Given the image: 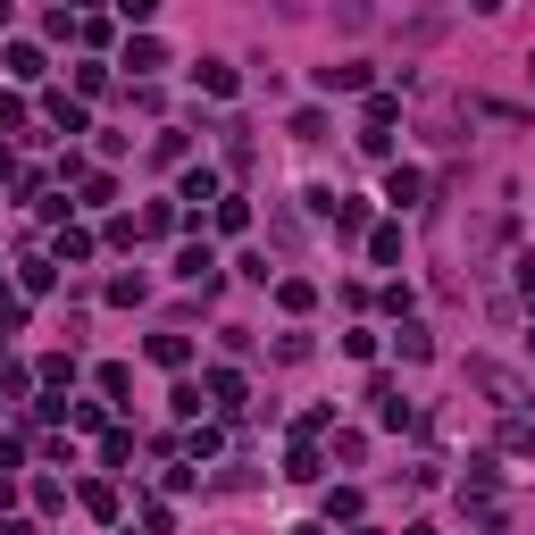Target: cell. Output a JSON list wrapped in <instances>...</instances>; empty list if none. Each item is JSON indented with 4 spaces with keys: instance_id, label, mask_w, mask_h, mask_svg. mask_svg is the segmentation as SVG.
I'll use <instances>...</instances> for the list:
<instances>
[{
    "instance_id": "obj_1",
    "label": "cell",
    "mask_w": 535,
    "mask_h": 535,
    "mask_svg": "<svg viewBox=\"0 0 535 535\" xmlns=\"http://www.w3.org/2000/svg\"><path fill=\"white\" fill-rule=\"evenodd\" d=\"M469 385H477V393H485V402H494L502 418H519V410H527V385L510 377L502 360H469Z\"/></svg>"
},
{
    "instance_id": "obj_2",
    "label": "cell",
    "mask_w": 535,
    "mask_h": 535,
    "mask_svg": "<svg viewBox=\"0 0 535 535\" xmlns=\"http://www.w3.org/2000/svg\"><path fill=\"white\" fill-rule=\"evenodd\" d=\"M176 276H184V285H201V293L218 285V260H209V243H184V251H176Z\"/></svg>"
},
{
    "instance_id": "obj_3",
    "label": "cell",
    "mask_w": 535,
    "mask_h": 535,
    "mask_svg": "<svg viewBox=\"0 0 535 535\" xmlns=\"http://www.w3.org/2000/svg\"><path fill=\"white\" fill-rule=\"evenodd\" d=\"M385 201H393V209H418V201H427V176H418V168H393V176H385Z\"/></svg>"
},
{
    "instance_id": "obj_4",
    "label": "cell",
    "mask_w": 535,
    "mask_h": 535,
    "mask_svg": "<svg viewBox=\"0 0 535 535\" xmlns=\"http://www.w3.org/2000/svg\"><path fill=\"white\" fill-rule=\"evenodd\" d=\"M318 92H368V67L343 59V67H318Z\"/></svg>"
},
{
    "instance_id": "obj_5",
    "label": "cell",
    "mask_w": 535,
    "mask_h": 535,
    "mask_svg": "<svg viewBox=\"0 0 535 535\" xmlns=\"http://www.w3.org/2000/svg\"><path fill=\"white\" fill-rule=\"evenodd\" d=\"M176 201H193V209H184V218L201 226V201H218V176H209V168H193V176H184V193H176Z\"/></svg>"
},
{
    "instance_id": "obj_6",
    "label": "cell",
    "mask_w": 535,
    "mask_h": 535,
    "mask_svg": "<svg viewBox=\"0 0 535 535\" xmlns=\"http://www.w3.org/2000/svg\"><path fill=\"white\" fill-rule=\"evenodd\" d=\"M193 76H201V92H218V101H235V67H226V59H201Z\"/></svg>"
},
{
    "instance_id": "obj_7",
    "label": "cell",
    "mask_w": 535,
    "mask_h": 535,
    "mask_svg": "<svg viewBox=\"0 0 535 535\" xmlns=\"http://www.w3.org/2000/svg\"><path fill=\"white\" fill-rule=\"evenodd\" d=\"M276 301H285V310H310L318 285H310V276H276Z\"/></svg>"
},
{
    "instance_id": "obj_8",
    "label": "cell",
    "mask_w": 535,
    "mask_h": 535,
    "mask_svg": "<svg viewBox=\"0 0 535 535\" xmlns=\"http://www.w3.org/2000/svg\"><path fill=\"white\" fill-rule=\"evenodd\" d=\"M9 76H17V84L42 76V51H34V42H9Z\"/></svg>"
},
{
    "instance_id": "obj_9",
    "label": "cell",
    "mask_w": 535,
    "mask_h": 535,
    "mask_svg": "<svg viewBox=\"0 0 535 535\" xmlns=\"http://www.w3.org/2000/svg\"><path fill=\"white\" fill-rule=\"evenodd\" d=\"M151 360L159 368H184V360H193V343H184V335H151Z\"/></svg>"
},
{
    "instance_id": "obj_10",
    "label": "cell",
    "mask_w": 535,
    "mask_h": 535,
    "mask_svg": "<svg viewBox=\"0 0 535 535\" xmlns=\"http://www.w3.org/2000/svg\"><path fill=\"white\" fill-rule=\"evenodd\" d=\"M209 402H226V410L243 402V377H235V368H209Z\"/></svg>"
},
{
    "instance_id": "obj_11",
    "label": "cell",
    "mask_w": 535,
    "mask_h": 535,
    "mask_svg": "<svg viewBox=\"0 0 535 535\" xmlns=\"http://www.w3.org/2000/svg\"><path fill=\"white\" fill-rule=\"evenodd\" d=\"M393 118H402V101H393V92H368V134H385Z\"/></svg>"
},
{
    "instance_id": "obj_12",
    "label": "cell",
    "mask_w": 535,
    "mask_h": 535,
    "mask_svg": "<svg viewBox=\"0 0 535 535\" xmlns=\"http://www.w3.org/2000/svg\"><path fill=\"white\" fill-rule=\"evenodd\" d=\"M126 67H143V76H151V67H168V51H159V42L143 34V42H126Z\"/></svg>"
},
{
    "instance_id": "obj_13",
    "label": "cell",
    "mask_w": 535,
    "mask_h": 535,
    "mask_svg": "<svg viewBox=\"0 0 535 535\" xmlns=\"http://www.w3.org/2000/svg\"><path fill=\"white\" fill-rule=\"evenodd\" d=\"M51 126H67V134H84V101H67V92H51Z\"/></svg>"
},
{
    "instance_id": "obj_14",
    "label": "cell",
    "mask_w": 535,
    "mask_h": 535,
    "mask_svg": "<svg viewBox=\"0 0 535 535\" xmlns=\"http://www.w3.org/2000/svg\"><path fill=\"white\" fill-rule=\"evenodd\" d=\"M84 510L92 519H118V485H84Z\"/></svg>"
},
{
    "instance_id": "obj_15",
    "label": "cell",
    "mask_w": 535,
    "mask_h": 535,
    "mask_svg": "<svg viewBox=\"0 0 535 535\" xmlns=\"http://www.w3.org/2000/svg\"><path fill=\"white\" fill-rule=\"evenodd\" d=\"M59 260H67V268L92 260V235H84V226H67V235H59Z\"/></svg>"
},
{
    "instance_id": "obj_16",
    "label": "cell",
    "mask_w": 535,
    "mask_h": 535,
    "mask_svg": "<svg viewBox=\"0 0 535 535\" xmlns=\"http://www.w3.org/2000/svg\"><path fill=\"white\" fill-rule=\"evenodd\" d=\"M109 201H118V184H109V176H84V201H76V209H109Z\"/></svg>"
},
{
    "instance_id": "obj_17",
    "label": "cell",
    "mask_w": 535,
    "mask_h": 535,
    "mask_svg": "<svg viewBox=\"0 0 535 535\" xmlns=\"http://www.w3.org/2000/svg\"><path fill=\"white\" fill-rule=\"evenodd\" d=\"M502 452H519V460L535 452V427H527V418H510V427H502Z\"/></svg>"
},
{
    "instance_id": "obj_18",
    "label": "cell",
    "mask_w": 535,
    "mask_h": 535,
    "mask_svg": "<svg viewBox=\"0 0 535 535\" xmlns=\"http://www.w3.org/2000/svg\"><path fill=\"white\" fill-rule=\"evenodd\" d=\"M393 343H402V360H427V352H435L427 327H410V318H402V335H393Z\"/></svg>"
},
{
    "instance_id": "obj_19",
    "label": "cell",
    "mask_w": 535,
    "mask_h": 535,
    "mask_svg": "<svg viewBox=\"0 0 535 535\" xmlns=\"http://www.w3.org/2000/svg\"><path fill=\"white\" fill-rule=\"evenodd\" d=\"M17 469H26V444H17V435H0V485H9Z\"/></svg>"
},
{
    "instance_id": "obj_20",
    "label": "cell",
    "mask_w": 535,
    "mask_h": 535,
    "mask_svg": "<svg viewBox=\"0 0 535 535\" xmlns=\"http://www.w3.org/2000/svg\"><path fill=\"white\" fill-rule=\"evenodd\" d=\"M168 527H176V510L168 502H143V535H168Z\"/></svg>"
},
{
    "instance_id": "obj_21",
    "label": "cell",
    "mask_w": 535,
    "mask_h": 535,
    "mask_svg": "<svg viewBox=\"0 0 535 535\" xmlns=\"http://www.w3.org/2000/svg\"><path fill=\"white\" fill-rule=\"evenodd\" d=\"M26 126V101H17V92H0V134H17Z\"/></svg>"
},
{
    "instance_id": "obj_22",
    "label": "cell",
    "mask_w": 535,
    "mask_h": 535,
    "mask_svg": "<svg viewBox=\"0 0 535 535\" xmlns=\"http://www.w3.org/2000/svg\"><path fill=\"white\" fill-rule=\"evenodd\" d=\"M17 176H26V168H17V151H0V184H17Z\"/></svg>"
},
{
    "instance_id": "obj_23",
    "label": "cell",
    "mask_w": 535,
    "mask_h": 535,
    "mask_svg": "<svg viewBox=\"0 0 535 535\" xmlns=\"http://www.w3.org/2000/svg\"><path fill=\"white\" fill-rule=\"evenodd\" d=\"M519 293H527V301H535V260H519Z\"/></svg>"
},
{
    "instance_id": "obj_24",
    "label": "cell",
    "mask_w": 535,
    "mask_h": 535,
    "mask_svg": "<svg viewBox=\"0 0 535 535\" xmlns=\"http://www.w3.org/2000/svg\"><path fill=\"white\" fill-rule=\"evenodd\" d=\"M0 535H34V519H0Z\"/></svg>"
},
{
    "instance_id": "obj_25",
    "label": "cell",
    "mask_w": 535,
    "mask_h": 535,
    "mask_svg": "<svg viewBox=\"0 0 535 535\" xmlns=\"http://www.w3.org/2000/svg\"><path fill=\"white\" fill-rule=\"evenodd\" d=\"M352 535H377V527H352Z\"/></svg>"
},
{
    "instance_id": "obj_26",
    "label": "cell",
    "mask_w": 535,
    "mask_h": 535,
    "mask_svg": "<svg viewBox=\"0 0 535 535\" xmlns=\"http://www.w3.org/2000/svg\"><path fill=\"white\" fill-rule=\"evenodd\" d=\"M0 402H9V393H0Z\"/></svg>"
},
{
    "instance_id": "obj_27",
    "label": "cell",
    "mask_w": 535,
    "mask_h": 535,
    "mask_svg": "<svg viewBox=\"0 0 535 535\" xmlns=\"http://www.w3.org/2000/svg\"><path fill=\"white\" fill-rule=\"evenodd\" d=\"M527 343H535V335H527Z\"/></svg>"
}]
</instances>
